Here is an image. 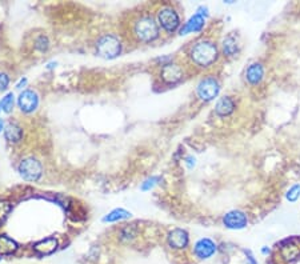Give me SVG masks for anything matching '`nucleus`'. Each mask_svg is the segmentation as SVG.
Segmentation results:
<instances>
[{
	"mask_svg": "<svg viewBox=\"0 0 300 264\" xmlns=\"http://www.w3.org/2000/svg\"><path fill=\"white\" fill-rule=\"evenodd\" d=\"M127 32L136 43H152L159 38L160 29L156 19L147 12H140L128 21Z\"/></svg>",
	"mask_w": 300,
	"mask_h": 264,
	"instance_id": "1",
	"label": "nucleus"
},
{
	"mask_svg": "<svg viewBox=\"0 0 300 264\" xmlns=\"http://www.w3.org/2000/svg\"><path fill=\"white\" fill-rule=\"evenodd\" d=\"M188 58L196 67L208 68L219 58V50L215 43L203 39V40H199L195 44H192L188 51Z\"/></svg>",
	"mask_w": 300,
	"mask_h": 264,
	"instance_id": "2",
	"label": "nucleus"
},
{
	"mask_svg": "<svg viewBox=\"0 0 300 264\" xmlns=\"http://www.w3.org/2000/svg\"><path fill=\"white\" fill-rule=\"evenodd\" d=\"M123 43L116 34H103L95 43L96 54L104 59H115L121 54Z\"/></svg>",
	"mask_w": 300,
	"mask_h": 264,
	"instance_id": "3",
	"label": "nucleus"
},
{
	"mask_svg": "<svg viewBox=\"0 0 300 264\" xmlns=\"http://www.w3.org/2000/svg\"><path fill=\"white\" fill-rule=\"evenodd\" d=\"M156 21L168 34H174L180 27V16L172 5H163L156 12Z\"/></svg>",
	"mask_w": 300,
	"mask_h": 264,
	"instance_id": "4",
	"label": "nucleus"
},
{
	"mask_svg": "<svg viewBox=\"0 0 300 264\" xmlns=\"http://www.w3.org/2000/svg\"><path fill=\"white\" fill-rule=\"evenodd\" d=\"M220 92V83L216 78L213 76H205L200 80L198 87H196V93L201 101H211L219 95Z\"/></svg>",
	"mask_w": 300,
	"mask_h": 264,
	"instance_id": "5",
	"label": "nucleus"
},
{
	"mask_svg": "<svg viewBox=\"0 0 300 264\" xmlns=\"http://www.w3.org/2000/svg\"><path fill=\"white\" fill-rule=\"evenodd\" d=\"M19 172L24 180L38 181L43 175V166L36 158H24L19 163Z\"/></svg>",
	"mask_w": 300,
	"mask_h": 264,
	"instance_id": "6",
	"label": "nucleus"
},
{
	"mask_svg": "<svg viewBox=\"0 0 300 264\" xmlns=\"http://www.w3.org/2000/svg\"><path fill=\"white\" fill-rule=\"evenodd\" d=\"M159 76L166 84H176L184 78V70L180 64L168 62V63L162 64Z\"/></svg>",
	"mask_w": 300,
	"mask_h": 264,
	"instance_id": "7",
	"label": "nucleus"
},
{
	"mask_svg": "<svg viewBox=\"0 0 300 264\" xmlns=\"http://www.w3.org/2000/svg\"><path fill=\"white\" fill-rule=\"evenodd\" d=\"M39 96L38 93L32 89H25L17 97V105L20 108L21 112L31 113L38 108Z\"/></svg>",
	"mask_w": 300,
	"mask_h": 264,
	"instance_id": "8",
	"label": "nucleus"
},
{
	"mask_svg": "<svg viewBox=\"0 0 300 264\" xmlns=\"http://www.w3.org/2000/svg\"><path fill=\"white\" fill-rule=\"evenodd\" d=\"M223 223L224 226L229 230H242L248 224V219H247L246 214L242 211L233 210L229 211L224 215L223 218Z\"/></svg>",
	"mask_w": 300,
	"mask_h": 264,
	"instance_id": "9",
	"label": "nucleus"
},
{
	"mask_svg": "<svg viewBox=\"0 0 300 264\" xmlns=\"http://www.w3.org/2000/svg\"><path fill=\"white\" fill-rule=\"evenodd\" d=\"M167 243L174 250H184L190 243V236H188L187 231L182 230V228H175L167 236Z\"/></svg>",
	"mask_w": 300,
	"mask_h": 264,
	"instance_id": "10",
	"label": "nucleus"
},
{
	"mask_svg": "<svg viewBox=\"0 0 300 264\" xmlns=\"http://www.w3.org/2000/svg\"><path fill=\"white\" fill-rule=\"evenodd\" d=\"M194 252L199 259H209L216 252V244L211 239H200L196 242Z\"/></svg>",
	"mask_w": 300,
	"mask_h": 264,
	"instance_id": "11",
	"label": "nucleus"
},
{
	"mask_svg": "<svg viewBox=\"0 0 300 264\" xmlns=\"http://www.w3.org/2000/svg\"><path fill=\"white\" fill-rule=\"evenodd\" d=\"M59 247V242L56 238H46L38 243L33 244V251L42 256H47L54 254Z\"/></svg>",
	"mask_w": 300,
	"mask_h": 264,
	"instance_id": "12",
	"label": "nucleus"
},
{
	"mask_svg": "<svg viewBox=\"0 0 300 264\" xmlns=\"http://www.w3.org/2000/svg\"><path fill=\"white\" fill-rule=\"evenodd\" d=\"M204 16L196 12L195 15L184 24L183 28L180 29V35H186L188 34V32H199V31H201L203 27H204Z\"/></svg>",
	"mask_w": 300,
	"mask_h": 264,
	"instance_id": "13",
	"label": "nucleus"
},
{
	"mask_svg": "<svg viewBox=\"0 0 300 264\" xmlns=\"http://www.w3.org/2000/svg\"><path fill=\"white\" fill-rule=\"evenodd\" d=\"M4 138L8 143L16 144L23 139V128L17 123H8L4 128Z\"/></svg>",
	"mask_w": 300,
	"mask_h": 264,
	"instance_id": "14",
	"label": "nucleus"
},
{
	"mask_svg": "<svg viewBox=\"0 0 300 264\" xmlns=\"http://www.w3.org/2000/svg\"><path fill=\"white\" fill-rule=\"evenodd\" d=\"M263 76H264V68L260 63H252L250 67L247 68L246 79L252 86L260 83L263 80Z\"/></svg>",
	"mask_w": 300,
	"mask_h": 264,
	"instance_id": "15",
	"label": "nucleus"
},
{
	"mask_svg": "<svg viewBox=\"0 0 300 264\" xmlns=\"http://www.w3.org/2000/svg\"><path fill=\"white\" fill-rule=\"evenodd\" d=\"M19 250V244L8 235H0V255H12Z\"/></svg>",
	"mask_w": 300,
	"mask_h": 264,
	"instance_id": "16",
	"label": "nucleus"
},
{
	"mask_svg": "<svg viewBox=\"0 0 300 264\" xmlns=\"http://www.w3.org/2000/svg\"><path fill=\"white\" fill-rule=\"evenodd\" d=\"M233 109H235V103L229 96L220 97L215 105V111L219 116H228L233 112Z\"/></svg>",
	"mask_w": 300,
	"mask_h": 264,
	"instance_id": "17",
	"label": "nucleus"
},
{
	"mask_svg": "<svg viewBox=\"0 0 300 264\" xmlns=\"http://www.w3.org/2000/svg\"><path fill=\"white\" fill-rule=\"evenodd\" d=\"M223 52L225 56H235L238 54L239 47H238V40L233 38L232 35H228L227 38L223 40Z\"/></svg>",
	"mask_w": 300,
	"mask_h": 264,
	"instance_id": "18",
	"label": "nucleus"
},
{
	"mask_svg": "<svg viewBox=\"0 0 300 264\" xmlns=\"http://www.w3.org/2000/svg\"><path fill=\"white\" fill-rule=\"evenodd\" d=\"M131 216V214H129L128 211L123 210V208H120V210H113L112 212H109L107 216L104 218V222H117V220H121V219H127Z\"/></svg>",
	"mask_w": 300,
	"mask_h": 264,
	"instance_id": "19",
	"label": "nucleus"
},
{
	"mask_svg": "<svg viewBox=\"0 0 300 264\" xmlns=\"http://www.w3.org/2000/svg\"><path fill=\"white\" fill-rule=\"evenodd\" d=\"M12 210V204L8 200H0V224L4 223V220L8 218L9 212Z\"/></svg>",
	"mask_w": 300,
	"mask_h": 264,
	"instance_id": "20",
	"label": "nucleus"
},
{
	"mask_svg": "<svg viewBox=\"0 0 300 264\" xmlns=\"http://www.w3.org/2000/svg\"><path fill=\"white\" fill-rule=\"evenodd\" d=\"M13 103H15V99H13V93L9 92L7 93L3 99H1V109L4 111L5 113H9L13 109Z\"/></svg>",
	"mask_w": 300,
	"mask_h": 264,
	"instance_id": "21",
	"label": "nucleus"
},
{
	"mask_svg": "<svg viewBox=\"0 0 300 264\" xmlns=\"http://www.w3.org/2000/svg\"><path fill=\"white\" fill-rule=\"evenodd\" d=\"M50 47V42L46 35H39L38 38L35 39V48L40 52H46Z\"/></svg>",
	"mask_w": 300,
	"mask_h": 264,
	"instance_id": "22",
	"label": "nucleus"
},
{
	"mask_svg": "<svg viewBox=\"0 0 300 264\" xmlns=\"http://www.w3.org/2000/svg\"><path fill=\"white\" fill-rule=\"evenodd\" d=\"M282 254H283V256L287 260H292L299 255V248L296 247V246H287V247H283Z\"/></svg>",
	"mask_w": 300,
	"mask_h": 264,
	"instance_id": "23",
	"label": "nucleus"
},
{
	"mask_svg": "<svg viewBox=\"0 0 300 264\" xmlns=\"http://www.w3.org/2000/svg\"><path fill=\"white\" fill-rule=\"evenodd\" d=\"M120 236L121 239L124 240H131L132 238H135L136 236V228L133 226H125L121 228L120 231Z\"/></svg>",
	"mask_w": 300,
	"mask_h": 264,
	"instance_id": "24",
	"label": "nucleus"
},
{
	"mask_svg": "<svg viewBox=\"0 0 300 264\" xmlns=\"http://www.w3.org/2000/svg\"><path fill=\"white\" fill-rule=\"evenodd\" d=\"M288 201H296L300 197V184H294L286 195Z\"/></svg>",
	"mask_w": 300,
	"mask_h": 264,
	"instance_id": "25",
	"label": "nucleus"
},
{
	"mask_svg": "<svg viewBox=\"0 0 300 264\" xmlns=\"http://www.w3.org/2000/svg\"><path fill=\"white\" fill-rule=\"evenodd\" d=\"M8 84H9L8 75L4 74V72H0V92H1V91H4V89H7Z\"/></svg>",
	"mask_w": 300,
	"mask_h": 264,
	"instance_id": "26",
	"label": "nucleus"
},
{
	"mask_svg": "<svg viewBox=\"0 0 300 264\" xmlns=\"http://www.w3.org/2000/svg\"><path fill=\"white\" fill-rule=\"evenodd\" d=\"M156 181H159V177H151V179H148V180L143 184L142 188L143 189H150L151 187H154L155 184H156Z\"/></svg>",
	"mask_w": 300,
	"mask_h": 264,
	"instance_id": "27",
	"label": "nucleus"
},
{
	"mask_svg": "<svg viewBox=\"0 0 300 264\" xmlns=\"http://www.w3.org/2000/svg\"><path fill=\"white\" fill-rule=\"evenodd\" d=\"M244 252H246L247 258H248V260H250V263H251V264H258V262H256V260H255L254 255H252V252H251L250 250H244Z\"/></svg>",
	"mask_w": 300,
	"mask_h": 264,
	"instance_id": "28",
	"label": "nucleus"
},
{
	"mask_svg": "<svg viewBox=\"0 0 300 264\" xmlns=\"http://www.w3.org/2000/svg\"><path fill=\"white\" fill-rule=\"evenodd\" d=\"M187 163H188V166H190V167H192V166H195V159L190 156V158H187Z\"/></svg>",
	"mask_w": 300,
	"mask_h": 264,
	"instance_id": "29",
	"label": "nucleus"
},
{
	"mask_svg": "<svg viewBox=\"0 0 300 264\" xmlns=\"http://www.w3.org/2000/svg\"><path fill=\"white\" fill-rule=\"evenodd\" d=\"M262 252L263 254H264V255H267V254H270V248H267V247H264V248H262Z\"/></svg>",
	"mask_w": 300,
	"mask_h": 264,
	"instance_id": "30",
	"label": "nucleus"
},
{
	"mask_svg": "<svg viewBox=\"0 0 300 264\" xmlns=\"http://www.w3.org/2000/svg\"><path fill=\"white\" fill-rule=\"evenodd\" d=\"M3 130V120H1V119H0V131Z\"/></svg>",
	"mask_w": 300,
	"mask_h": 264,
	"instance_id": "31",
	"label": "nucleus"
},
{
	"mask_svg": "<svg viewBox=\"0 0 300 264\" xmlns=\"http://www.w3.org/2000/svg\"><path fill=\"white\" fill-rule=\"evenodd\" d=\"M0 109H1V105H0Z\"/></svg>",
	"mask_w": 300,
	"mask_h": 264,
	"instance_id": "32",
	"label": "nucleus"
},
{
	"mask_svg": "<svg viewBox=\"0 0 300 264\" xmlns=\"http://www.w3.org/2000/svg\"><path fill=\"white\" fill-rule=\"evenodd\" d=\"M0 260H1V258H0Z\"/></svg>",
	"mask_w": 300,
	"mask_h": 264,
	"instance_id": "33",
	"label": "nucleus"
}]
</instances>
